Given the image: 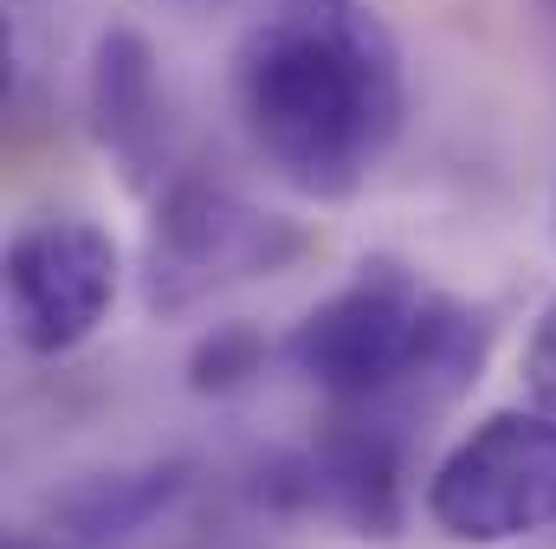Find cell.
Wrapping results in <instances>:
<instances>
[{"label":"cell","instance_id":"5b68a950","mask_svg":"<svg viewBox=\"0 0 556 549\" xmlns=\"http://www.w3.org/2000/svg\"><path fill=\"white\" fill-rule=\"evenodd\" d=\"M124 259L98 220L52 214L7 240V323L26 356H72L91 343L117 304Z\"/></svg>","mask_w":556,"mask_h":549},{"label":"cell","instance_id":"ba28073f","mask_svg":"<svg viewBox=\"0 0 556 549\" xmlns=\"http://www.w3.org/2000/svg\"><path fill=\"white\" fill-rule=\"evenodd\" d=\"M188 491V465H137V472H98L72 485L52 518L78 549H130L149 537Z\"/></svg>","mask_w":556,"mask_h":549},{"label":"cell","instance_id":"7a4b0ae2","mask_svg":"<svg viewBox=\"0 0 556 549\" xmlns=\"http://www.w3.org/2000/svg\"><path fill=\"white\" fill-rule=\"evenodd\" d=\"M492 323L420 284L395 259H363L350 284L304 310L285 336V362L298 382L330 395L337 408H369L415 426L420 413L446 408L479 382Z\"/></svg>","mask_w":556,"mask_h":549},{"label":"cell","instance_id":"9c48e42d","mask_svg":"<svg viewBox=\"0 0 556 549\" xmlns=\"http://www.w3.org/2000/svg\"><path fill=\"white\" fill-rule=\"evenodd\" d=\"M253 375H266V336L253 323H214L188 356L194 395H240Z\"/></svg>","mask_w":556,"mask_h":549},{"label":"cell","instance_id":"8992f818","mask_svg":"<svg viewBox=\"0 0 556 549\" xmlns=\"http://www.w3.org/2000/svg\"><path fill=\"white\" fill-rule=\"evenodd\" d=\"M402 465H408V426L369 408H337L324 439L291 459V498L317 505L324 518L350 524L356 537L389 544L402 531Z\"/></svg>","mask_w":556,"mask_h":549},{"label":"cell","instance_id":"8fae6325","mask_svg":"<svg viewBox=\"0 0 556 549\" xmlns=\"http://www.w3.org/2000/svg\"><path fill=\"white\" fill-rule=\"evenodd\" d=\"M551 7H556V0H551Z\"/></svg>","mask_w":556,"mask_h":549},{"label":"cell","instance_id":"30bf717a","mask_svg":"<svg viewBox=\"0 0 556 549\" xmlns=\"http://www.w3.org/2000/svg\"><path fill=\"white\" fill-rule=\"evenodd\" d=\"M525 388H531L538 408L556 413V297L544 304V317H538V330L525 343Z\"/></svg>","mask_w":556,"mask_h":549},{"label":"cell","instance_id":"277c9868","mask_svg":"<svg viewBox=\"0 0 556 549\" xmlns=\"http://www.w3.org/2000/svg\"><path fill=\"white\" fill-rule=\"evenodd\" d=\"M304 253H311V233L298 220L240 201L233 188L181 175V181H162V201L149 220V304L188 310L220 284L273 278Z\"/></svg>","mask_w":556,"mask_h":549},{"label":"cell","instance_id":"6da1fadb","mask_svg":"<svg viewBox=\"0 0 556 549\" xmlns=\"http://www.w3.org/2000/svg\"><path fill=\"white\" fill-rule=\"evenodd\" d=\"M233 111L285 188L350 201L402 137V46L369 0H278L233 52Z\"/></svg>","mask_w":556,"mask_h":549},{"label":"cell","instance_id":"3957f363","mask_svg":"<svg viewBox=\"0 0 556 549\" xmlns=\"http://www.w3.org/2000/svg\"><path fill=\"white\" fill-rule=\"evenodd\" d=\"M427 518L472 549L525 544L556 531V413L498 408L427 472Z\"/></svg>","mask_w":556,"mask_h":549},{"label":"cell","instance_id":"52a82bcc","mask_svg":"<svg viewBox=\"0 0 556 549\" xmlns=\"http://www.w3.org/2000/svg\"><path fill=\"white\" fill-rule=\"evenodd\" d=\"M91 137L124 168L130 188L168 175V98L149 39L130 26L98 33L91 46Z\"/></svg>","mask_w":556,"mask_h":549}]
</instances>
